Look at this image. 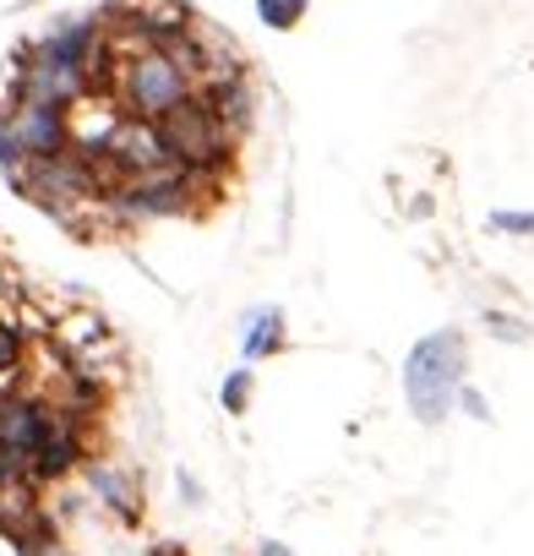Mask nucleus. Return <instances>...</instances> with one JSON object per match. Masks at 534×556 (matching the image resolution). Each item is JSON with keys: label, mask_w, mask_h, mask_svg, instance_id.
<instances>
[{"label": "nucleus", "mask_w": 534, "mask_h": 556, "mask_svg": "<svg viewBox=\"0 0 534 556\" xmlns=\"http://www.w3.org/2000/svg\"><path fill=\"white\" fill-rule=\"evenodd\" d=\"M104 404H110V388H104L99 377H88V371H72L66 393L55 399V409H66V415L82 420V426H93V420L104 415Z\"/></svg>", "instance_id": "nucleus-9"}, {"label": "nucleus", "mask_w": 534, "mask_h": 556, "mask_svg": "<svg viewBox=\"0 0 534 556\" xmlns=\"http://www.w3.org/2000/svg\"><path fill=\"white\" fill-rule=\"evenodd\" d=\"M158 126V137H164V148H169V159L180 164V169H191V175H224L229 164H234V131L224 126V115L218 110H207L196 93L186 99V104H175L164 121H153Z\"/></svg>", "instance_id": "nucleus-3"}, {"label": "nucleus", "mask_w": 534, "mask_h": 556, "mask_svg": "<svg viewBox=\"0 0 534 556\" xmlns=\"http://www.w3.org/2000/svg\"><path fill=\"white\" fill-rule=\"evenodd\" d=\"M110 88L115 99L126 104L131 121H164L175 104L191 99V72L175 61V50H137V55H115V72H110Z\"/></svg>", "instance_id": "nucleus-2"}, {"label": "nucleus", "mask_w": 534, "mask_h": 556, "mask_svg": "<svg viewBox=\"0 0 534 556\" xmlns=\"http://www.w3.org/2000/svg\"><path fill=\"white\" fill-rule=\"evenodd\" d=\"M251 556H295V545H284V540H256Z\"/></svg>", "instance_id": "nucleus-18"}, {"label": "nucleus", "mask_w": 534, "mask_h": 556, "mask_svg": "<svg viewBox=\"0 0 534 556\" xmlns=\"http://www.w3.org/2000/svg\"><path fill=\"white\" fill-rule=\"evenodd\" d=\"M44 556H77V551H72V545H55V551H44Z\"/></svg>", "instance_id": "nucleus-20"}, {"label": "nucleus", "mask_w": 534, "mask_h": 556, "mask_svg": "<svg viewBox=\"0 0 534 556\" xmlns=\"http://www.w3.org/2000/svg\"><path fill=\"white\" fill-rule=\"evenodd\" d=\"M175 491H180V507H191V513L207 507V485H202L191 469H175Z\"/></svg>", "instance_id": "nucleus-16"}, {"label": "nucleus", "mask_w": 534, "mask_h": 556, "mask_svg": "<svg viewBox=\"0 0 534 556\" xmlns=\"http://www.w3.org/2000/svg\"><path fill=\"white\" fill-rule=\"evenodd\" d=\"M88 458H93L88 426H82V420H72L66 409H55V420H50L44 442H39V447H34V458H28V480H34V485H61V480L82 475V464H88Z\"/></svg>", "instance_id": "nucleus-4"}, {"label": "nucleus", "mask_w": 534, "mask_h": 556, "mask_svg": "<svg viewBox=\"0 0 534 556\" xmlns=\"http://www.w3.org/2000/svg\"><path fill=\"white\" fill-rule=\"evenodd\" d=\"M251 399H256V371L251 366H234V371H224V388H218V404H224V415H251Z\"/></svg>", "instance_id": "nucleus-10"}, {"label": "nucleus", "mask_w": 534, "mask_h": 556, "mask_svg": "<svg viewBox=\"0 0 534 556\" xmlns=\"http://www.w3.org/2000/svg\"><path fill=\"white\" fill-rule=\"evenodd\" d=\"M290 350V317L284 306H251L240 323V355L245 361H274Z\"/></svg>", "instance_id": "nucleus-8"}, {"label": "nucleus", "mask_w": 534, "mask_h": 556, "mask_svg": "<svg viewBox=\"0 0 534 556\" xmlns=\"http://www.w3.org/2000/svg\"><path fill=\"white\" fill-rule=\"evenodd\" d=\"M491 229H496V235H534V213H523V207H496V213H491Z\"/></svg>", "instance_id": "nucleus-15"}, {"label": "nucleus", "mask_w": 534, "mask_h": 556, "mask_svg": "<svg viewBox=\"0 0 534 556\" xmlns=\"http://www.w3.org/2000/svg\"><path fill=\"white\" fill-rule=\"evenodd\" d=\"M458 409H463L469 420H480V426H491V404H485V393H474L469 382L458 388Z\"/></svg>", "instance_id": "nucleus-17"}, {"label": "nucleus", "mask_w": 534, "mask_h": 556, "mask_svg": "<svg viewBox=\"0 0 534 556\" xmlns=\"http://www.w3.org/2000/svg\"><path fill=\"white\" fill-rule=\"evenodd\" d=\"M82 480H88V496L120 523V529H137L142 513H148V496H142V475L115 464V458H88L82 464Z\"/></svg>", "instance_id": "nucleus-5"}, {"label": "nucleus", "mask_w": 534, "mask_h": 556, "mask_svg": "<svg viewBox=\"0 0 534 556\" xmlns=\"http://www.w3.org/2000/svg\"><path fill=\"white\" fill-rule=\"evenodd\" d=\"M256 17L274 28V34H290L306 17V0H256Z\"/></svg>", "instance_id": "nucleus-11"}, {"label": "nucleus", "mask_w": 534, "mask_h": 556, "mask_svg": "<svg viewBox=\"0 0 534 556\" xmlns=\"http://www.w3.org/2000/svg\"><path fill=\"white\" fill-rule=\"evenodd\" d=\"M23 169H28V153H23V142L12 137V126L0 121V175H7L12 186L23 180Z\"/></svg>", "instance_id": "nucleus-14"}, {"label": "nucleus", "mask_w": 534, "mask_h": 556, "mask_svg": "<svg viewBox=\"0 0 534 556\" xmlns=\"http://www.w3.org/2000/svg\"><path fill=\"white\" fill-rule=\"evenodd\" d=\"M480 323H485V333H491V339H501V344H529V339H534V328H529L523 317L496 312V306H485V317H480Z\"/></svg>", "instance_id": "nucleus-13"}, {"label": "nucleus", "mask_w": 534, "mask_h": 556, "mask_svg": "<svg viewBox=\"0 0 534 556\" xmlns=\"http://www.w3.org/2000/svg\"><path fill=\"white\" fill-rule=\"evenodd\" d=\"M23 361H28V339H23V328L0 317V377H17Z\"/></svg>", "instance_id": "nucleus-12"}, {"label": "nucleus", "mask_w": 534, "mask_h": 556, "mask_svg": "<svg viewBox=\"0 0 534 556\" xmlns=\"http://www.w3.org/2000/svg\"><path fill=\"white\" fill-rule=\"evenodd\" d=\"M12 290V273H7V262H0V295H7Z\"/></svg>", "instance_id": "nucleus-19"}, {"label": "nucleus", "mask_w": 534, "mask_h": 556, "mask_svg": "<svg viewBox=\"0 0 534 556\" xmlns=\"http://www.w3.org/2000/svg\"><path fill=\"white\" fill-rule=\"evenodd\" d=\"M0 121L12 126V137L23 142L28 159H55L72 148V110H61V104H7Z\"/></svg>", "instance_id": "nucleus-6"}, {"label": "nucleus", "mask_w": 534, "mask_h": 556, "mask_svg": "<svg viewBox=\"0 0 534 556\" xmlns=\"http://www.w3.org/2000/svg\"><path fill=\"white\" fill-rule=\"evenodd\" d=\"M469 377V339L463 328H436L409 344L404 355V404L420 426H442L458 409V388Z\"/></svg>", "instance_id": "nucleus-1"}, {"label": "nucleus", "mask_w": 534, "mask_h": 556, "mask_svg": "<svg viewBox=\"0 0 534 556\" xmlns=\"http://www.w3.org/2000/svg\"><path fill=\"white\" fill-rule=\"evenodd\" d=\"M55 420V404L39 399V393H0V447L17 453V458H34V447L44 442Z\"/></svg>", "instance_id": "nucleus-7"}]
</instances>
